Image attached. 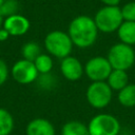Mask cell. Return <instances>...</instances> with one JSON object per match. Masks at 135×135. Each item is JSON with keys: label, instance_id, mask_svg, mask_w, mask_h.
<instances>
[{"label": "cell", "instance_id": "52a82bcc", "mask_svg": "<svg viewBox=\"0 0 135 135\" xmlns=\"http://www.w3.org/2000/svg\"><path fill=\"white\" fill-rule=\"evenodd\" d=\"M112 70L113 69L108 58L102 56L90 58L84 65V74L90 80H92V82L105 81Z\"/></svg>", "mask_w": 135, "mask_h": 135}, {"label": "cell", "instance_id": "e0dca14e", "mask_svg": "<svg viewBox=\"0 0 135 135\" xmlns=\"http://www.w3.org/2000/svg\"><path fill=\"white\" fill-rule=\"evenodd\" d=\"M41 54L40 45L35 41H28L24 43L21 47V55L23 59L28 61H35V59Z\"/></svg>", "mask_w": 135, "mask_h": 135}, {"label": "cell", "instance_id": "5b68a950", "mask_svg": "<svg viewBox=\"0 0 135 135\" xmlns=\"http://www.w3.org/2000/svg\"><path fill=\"white\" fill-rule=\"evenodd\" d=\"M88 128L90 135H118L120 123L115 116L100 113L91 118Z\"/></svg>", "mask_w": 135, "mask_h": 135}, {"label": "cell", "instance_id": "7a4b0ae2", "mask_svg": "<svg viewBox=\"0 0 135 135\" xmlns=\"http://www.w3.org/2000/svg\"><path fill=\"white\" fill-rule=\"evenodd\" d=\"M73 42L68 33L59 30L52 31L46 34L44 38V47L51 56L58 59H63L71 55L73 50Z\"/></svg>", "mask_w": 135, "mask_h": 135}, {"label": "cell", "instance_id": "2e32d148", "mask_svg": "<svg viewBox=\"0 0 135 135\" xmlns=\"http://www.w3.org/2000/svg\"><path fill=\"white\" fill-rule=\"evenodd\" d=\"M14 130L13 115L4 108H0V135H9Z\"/></svg>", "mask_w": 135, "mask_h": 135}, {"label": "cell", "instance_id": "8992f818", "mask_svg": "<svg viewBox=\"0 0 135 135\" xmlns=\"http://www.w3.org/2000/svg\"><path fill=\"white\" fill-rule=\"evenodd\" d=\"M113 90L105 81L92 82L85 92V98L89 104L95 109H103L108 107L112 100Z\"/></svg>", "mask_w": 135, "mask_h": 135}, {"label": "cell", "instance_id": "9a60e30c", "mask_svg": "<svg viewBox=\"0 0 135 135\" xmlns=\"http://www.w3.org/2000/svg\"><path fill=\"white\" fill-rule=\"evenodd\" d=\"M118 101L126 108L135 107V83H128L118 92Z\"/></svg>", "mask_w": 135, "mask_h": 135}, {"label": "cell", "instance_id": "ba28073f", "mask_svg": "<svg viewBox=\"0 0 135 135\" xmlns=\"http://www.w3.org/2000/svg\"><path fill=\"white\" fill-rule=\"evenodd\" d=\"M11 74L14 80L20 84H30L36 81L39 77V73L34 62L25 59L16 61L11 70Z\"/></svg>", "mask_w": 135, "mask_h": 135}, {"label": "cell", "instance_id": "cb8c5ba5", "mask_svg": "<svg viewBox=\"0 0 135 135\" xmlns=\"http://www.w3.org/2000/svg\"><path fill=\"white\" fill-rule=\"evenodd\" d=\"M3 20H4V18L0 15V28H1V27H2V25H3Z\"/></svg>", "mask_w": 135, "mask_h": 135}, {"label": "cell", "instance_id": "ac0fdd59", "mask_svg": "<svg viewBox=\"0 0 135 135\" xmlns=\"http://www.w3.org/2000/svg\"><path fill=\"white\" fill-rule=\"evenodd\" d=\"M34 64L40 75L51 73L53 69V59L50 54H40L34 61Z\"/></svg>", "mask_w": 135, "mask_h": 135}, {"label": "cell", "instance_id": "277c9868", "mask_svg": "<svg viewBox=\"0 0 135 135\" xmlns=\"http://www.w3.org/2000/svg\"><path fill=\"white\" fill-rule=\"evenodd\" d=\"M107 58L112 69L128 71L135 63V51L131 45L118 42L110 47Z\"/></svg>", "mask_w": 135, "mask_h": 135}, {"label": "cell", "instance_id": "3957f363", "mask_svg": "<svg viewBox=\"0 0 135 135\" xmlns=\"http://www.w3.org/2000/svg\"><path fill=\"white\" fill-rule=\"evenodd\" d=\"M93 19L96 23L98 31L107 34L117 32L118 27L123 22L121 9L119 6L104 5L96 12Z\"/></svg>", "mask_w": 135, "mask_h": 135}, {"label": "cell", "instance_id": "7402d4cb", "mask_svg": "<svg viewBox=\"0 0 135 135\" xmlns=\"http://www.w3.org/2000/svg\"><path fill=\"white\" fill-rule=\"evenodd\" d=\"M9 34H8V32L2 26L1 28H0V42H3V41H6L8 38H9Z\"/></svg>", "mask_w": 135, "mask_h": 135}, {"label": "cell", "instance_id": "603a6c76", "mask_svg": "<svg viewBox=\"0 0 135 135\" xmlns=\"http://www.w3.org/2000/svg\"><path fill=\"white\" fill-rule=\"evenodd\" d=\"M107 6H118L121 0H100Z\"/></svg>", "mask_w": 135, "mask_h": 135}, {"label": "cell", "instance_id": "4fadbf2b", "mask_svg": "<svg viewBox=\"0 0 135 135\" xmlns=\"http://www.w3.org/2000/svg\"><path fill=\"white\" fill-rule=\"evenodd\" d=\"M120 42L133 46L135 44V21H123L117 30Z\"/></svg>", "mask_w": 135, "mask_h": 135}, {"label": "cell", "instance_id": "8fae6325", "mask_svg": "<svg viewBox=\"0 0 135 135\" xmlns=\"http://www.w3.org/2000/svg\"><path fill=\"white\" fill-rule=\"evenodd\" d=\"M26 135H56L55 128L53 123L45 119V118H34L32 119L26 128H25Z\"/></svg>", "mask_w": 135, "mask_h": 135}, {"label": "cell", "instance_id": "30bf717a", "mask_svg": "<svg viewBox=\"0 0 135 135\" xmlns=\"http://www.w3.org/2000/svg\"><path fill=\"white\" fill-rule=\"evenodd\" d=\"M11 36H22L26 34L31 27L30 20L20 14H15L4 18L2 25Z\"/></svg>", "mask_w": 135, "mask_h": 135}, {"label": "cell", "instance_id": "6da1fadb", "mask_svg": "<svg viewBox=\"0 0 135 135\" xmlns=\"http://www.w3.org/2000/svg\"><path fill=\"white\" fill-rule=\"evenodd\" d=\"M98 32L94 19L86 15L75 17L68 28V34L73 44L80 49L92 46L96 42Z\"/></svg>", "mask_w": 135, "mask_h": 135}, {"label": "cell", "instance_id": "5bb4252c", "mask_svg": "<svg viewBox=\"0 0 135 135\" xmlns=\"http://www.w3.org/2000/svg\"><path fill=\"white\" fill-rule=\"evenodd\" d=\"M61 135H90V132L88 126L83 122L71 120L62 126Z\"/></svg>", "mask_w": 135, "mask_h": 135}, {"label": "cell", "instance_id": "7c38bea8", "mask_svg": "<svg viewBox=\"0 0 135 135\" xmlns=\"http://www.w3.org/2000/svg\"><path fill=\"white\" fill-rule=\"evenodd\" d=\"M105 82L113 91H120L129 83V77L127 71L123 70H115L113 69L107 78Z\"/></svg>", "mask_w": 135, "mask_h": 135}, {"label": "cell", "instance_id": "9c48e42d", "mask_svg": "<svg viewBox=\"0 0 135 135\" xmlns=\"http://www.w3.org/2000/svg\"><path fill=\"white\" fill-rule=\"evenodd\" d=\"M60 72L65 79L70 81H77L83 76L84 66L82 65V63L78 58L70 55L61 59Z\"/></svg>", "mask_w": 135, "mask_h": 135}, {"label": "cell", "instance_id": "d6986e66", "mask_svg": "<svg viewBox=\"0 0 135 135\" xmlns=\"http://www.w3.org/2000/svg\"><path fill=\"white\" fill-rule=\"evenodd\" d=\"M18 1L17 0H4L0 6V15L3 18L9 17L12 15L18 14Z\"/></svg>", "mask_w": 135, "mask_h": 135}, {"label": "cell", "instance_id": "d4e9b609", "mask_svg": "<svg viewBox=\"0 0 135 135\" xmlns=\"http://www.w3.org/2000/svg\"><path fill=\"white\" fill-rule=\"evenodd\" d=\"M4 2V0H0V6H1V4Z\"/></svg>", "mask_w": 135, "mask_h": 135}, {"label": "cell", "instance_id": "ffe728a7", "mask_svg": "<svg viewBox=\"0 0 135 135\" xmlns=\"http://www.w3.org/2000/svg\"><path fill=\"white\" fill-rule=\"evenodd\" d=\"M120 9L123 21H135V1L126 3Z\"/></svg>", "mask_w": 135, "mask_h": 135}, {"label": "cell", "instance_id": "44dd1931", "mask_svg": "<svg viewBox=\"0 0 135 135\" xmlns=\"http://www.w3.org/2000/svg\"><path fill=\"white\" fill-rule=\"evenodd\" d=\"M8 78V66L6 62L0 58V86L5 83Z\"/></svg>", "mask_w": 135, "mask_h": 135}]
</instances>
